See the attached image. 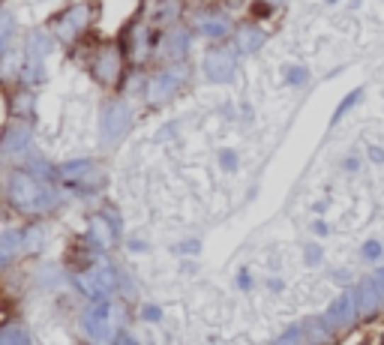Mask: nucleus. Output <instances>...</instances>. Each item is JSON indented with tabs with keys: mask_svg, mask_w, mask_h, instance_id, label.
<instances>
[{
	"mask_svg": "<svg viewBox=\"0 0 384 345\" xmlns=\"http://www.w3.org/2000/svg\"><path fill=\"white\" fill-rule=\"evenodd\" d=\"M51 51V40L43 30H33L28 45H24V63H21V79L28 84H40L45 79V57Z\"/></svg>",
	"mask_w": 384,
	"mask_h": 345,
	"instance_id": "4",
	"label": "nucleus"
},
{
	"mask_svg": "<svg viewBox=\"0 0 384 345\" xmlns=\"http://www.w3.org/2000/svg\"><path fill=\"white\" fill-rule=\"evenodd\" d=\"M363 259H369V261H375L378 259V255H381V244H378V240H366V244H363Z\"/></svg>",
	"mask_w": 384,
	"mask_h": 345,
	"instance_id": "25",
	"label": "nucleus"
},
{
	"mask_svg": "<svg viewBox=\"0 0 384 345\" xmlns=\"http://www.w3.org/2000/svg\"><path fill=\"white\" fill-rule=\"evenodd\" d=\"M312 228H315V234H327V225L324 222H315Z\"/></svg>",
	"mask_w": 384,
	"mask_h": 345,
	"instance_id": "31",
	"label": "nucleus"
},
{
	"mask_svg": "<svg viewBox=\"0 0 384 345\" xmlns=\"http://www.w3.org/2000/svg\"><path fill=\"white\" fill-rule=\"evenodd\" d=\"M12 33H16V16L9 9H0V55L6 51Z\"/></svg>",
	"mask_w": 384,
	"mask_h": 345,
	"instance_id": "21",
	"label": "nucleus"
},
{
	"mask_svg": "<svg viewBox=\"0 0 384 345\" xmlns=\"http://www.w3.org/2000/svg\"><path fill=\"white\" fill-rule=\"evenodd\" d=\"M43 228L40 225H33V228H28L24 232V252H30V249H40V244H43Z\"/></svg>",
	"mask_w": 384,
	"mask_h": 345,
	"instance_id": "22",
	"label": "nucleus"
},
{
	"mask_svg": "<svg viewBox=\"0 0 384 345\" xmlns=\"http://www.w3.org/2000/svg\"><path fill=\"white\" fill-rule=\"evenodd\" d=\"M378 300H381V285H378V279H366V283L357 288V306H361V312H375Z\"/></svg>",
	"mask_w": 384,
	"mask_h": 345,
	"instance_id": "14",
	"label": "nucleus"
},
{
	"mask_svg": "<svg viewBox=\"0 0 384 345\" xmlns=\"http://www.w3.org/2000/svg\"><path fill=\"white\" fill-rule=\"evenodd\" d=\"M186 48H189V30L183 28H174L169 36H165V57H183L186 55Z\"/></svg>",
	"mask_w": 384,
	"mask_h": 345,
	"instance_id": "17",
	"label": "nucleus"
},
{
	"mask_svg": "<svg viewBox=\"0 0 384 345\" xmlns=\"http://www.w3.org/2000/svg\"><path fill=\"white\" fill-rule=\"evenodd\" d=\"M286 81L294 84V87L306 84V81H310V72H306L303 67H286Z\"/></svg>",
	"mask_w": 384,
	"mask_h": 345,
	"instance_id": "23",
	"label": "nucleus"
},
{
	"mask_svg": "<svg viewBox=\"0 0 384 345\" xmlns=\"http://www.w3.org/2000/svg\"><path fill=\"white\" fill-rule=\"evenodd\" d=\"M60 174H63V181H67V183L81 186V189H96V186L106 183V174H102L99 162H94V159L63 162V165H60Z\"/></svg>",
	"mask_w": 384,
	"mask_h": 345,
	"instance_id": "7",
	"label": "nucleus"
},
{
	"mask_svg": "<svg viewBox=\"0 0 384 345\" xmlns=\"http://www.w3.org/2000/svg\"><path fill=\"white\" fill-rule=\"evenodd\" d=\"M363 99V87H354V91L349 94V96H345L342 102H339V106H337V111H334V118H330V126H337L342 118H345V114H349L354 106H357V102H361Z\"/></svg>",
	"mask_w": 384,
	"mask_h": 345,
	"instance_id": "20",
	"label": "nucleus"
},
{
	"mask_svg": "<svg viewBox=\"0 0 384 345\" xmlns=\"http://www.w3.org/2000/svg\"><path fill=\"white\" fill-rule=\"evenodd\" d=\"M6 189H9V201L16 204L18 210L33 213V210H45L55 204V189H51L48 183H43L36 174L24 171V169L9 174Z\"/></svg>",
	"mask_w": 384,
	"mask_h": 345,
	"instance_id": "1",
	"label": "nucleus"
},
{
	"mask_svg": "<svg viewBox=\"0 0 384 345\" xmlns=\"http://www.w3.org/2000/svg\"><path fill=\"white\" fill-rule=\"evenodd\" d=\"M130 123H132V114H130V106L123 99H111L106 108L99 114V135L106 145H114L130 132Z\"/></svg>",
	"mask_w": 384,
	"mask_h": 345,
	"instance_id": "5",
	"label": "nucleus"
},
{
	"mask_svg": "<svg viewBox=\"0 0 384 345\" xmlns=\"http://www.w3.org/2000/svg\"><path fill=\"white\" fill-rule=\"evenodd\" d=\"M300 336H303V330L300 327H291L288 334H283V339H279L276 345H300Z\"/></svg>",
	"mask_w": 384,
	"mask_h": 345,
	"instance_id": "26",
	"label": "nucleus"
},
{
	"mask_svg": "<svg viewBox=\"0 0 384 345\" xmlns=\"http://www.w3.org/2000/svg\"><path fill=\"white\" fill-rule=\"evenodd\" d=\"M91 240H94V244H99L102 249L111 247V240H114V228L106 222V216H94V220H91Z\"/></svg>",
	"mask_w": 384,
	"mask_h": 345,
	"instance_id": "18",
	"label": "nucleus"
},
{
	"mask_svg": "<svg viewBox=\"0 0 384 345\" xmlns=\"http://www.w3.org/2000/svg\"><path fill=\"white\" fill-rule=\"evenodd\" d=\"M30 138H33L30 123H24V120L12 123L9 130L4 132V138H0V153H4V157H12V153H24V150L30 147Z\"/></svg>",
	"mask_w": 384,
	"mask_h": 345,
	"instance_id": "11",
	"label": "nucleus"
},
{
	"mask_svg": "<svg viewBox=\"0 0 384 345\" xmlns=\"http://www.w3.org/2000/svg\"><path fill=\"white\" fill-rule=\"evenodd\" d=\"M183 79H186V67L162 69V72H157V75H153V79L147 81L145 94H147V99L153 102V106H159V102H165L169 96L177 94V87L183 84Z\"/></svg>",
	"mask_w": 384,
	"mask_h": 345,
	"instance_id": "8",
	"label": "nucleus"
},
{
	"mask_svg": "<svg viewBox=\"0 0 384 345\" xmlns=\"http://www.w3.org/2000/svg\"><path fill=\"white\" fill-rule=\"evenodd\" d=\"M147 318H150V322H157V318H159V310H157V306H147Z\"/></svg>",
	"mask_w": 384,
	"mask_h": 345,
	"instance_id": "30",
	"label": "nucleus"
},
{
	"mask_svg": "<svg viewBox=\"0 0 384 345\" xmlns=\"http://www.w3.org/2000/svg\"><path fill=\"white\" fill-rule=\"evenodd\" d=\"M235 69H237V51L235 48H225V45H216L204 55V75L216 84H225L235 79Z\"/></svg>",
	"mask_w": 384,
	"mask_h": 345,
	"instance_id": "6",
	"label": "nucleus"
},
{
	"mask_svg": "<svg viewBox=\"0 0 384 345\" xmlns=\"http://www.w3.org/2000/svg\"><path fill=\"white\" fill-rule=\"evenodd\" d=\"M114 345H138L132 336H120V339H114Z\"/></svg>",
	"mask_w": 384,
	"mask_h": 345,
	"instance_id": "29",
	"label": "nucleus"
},
{
	"mask_svg": "<svg viewBox=\"0 0 384 345\" xmlns=\"http://www.w3.org/2000/svg\"><path fill=\"white\" fill-rule=\"evenodd\" d=\"M375 279H378V285H381V295H384V267H381V271L375 273Z\"/></svg>",
	"mask_w": 384,
	"mask_h": 345,
	"instance_id": "33",
	"label": "nucleus"
},
{
	"mask_svg": "<svg viewBox=\"0 0 384 345\" xmlns=\"http://www.w3.org/2000/svg\"><path fill=\"white\" fill-rule=\"evenodd\" d=\"M267 4H283V0H267Z\"/></svg>",
	"mask_w": 384,
	"mask_h": 345,
	"instance_id": "34",
	"label": "nucleus"
},
{
	"mask_svg": "<svg viewBox=\"0 0 384 345\" xmlns=\"http://www.w3.org/2000/svg\"><path fill=\"white\" fill-rule=\"evenodd\" d=\"M369 159H373V162H384V147H369Z\"/></svg>",
	"mask_w": 384,
	"mask_h": 345,
	"instance_id": "28",
	"label": "nucleus"
},
{
	"mask_svg": "<svg viewBox=\"0 0 384 345\" xmlns=\"http://www.w3.org/2000/svg\"><path fill=\"white\" fill-rule=\"evenodd\" d=\"M220 162L225 171H235L237 169V153L235 150H220Z\"/></svg>",
	"mask_w": 384,
	"mask_h": 345,
	"instance_id": "24",
	"label": "nucleus"
},
{
	"mask_svg": "<svg viewBox=\"0 0 384 345\" xmlns=\"http://www.w3.org/2000/svg\"><path fill=\"white\" fill-rule=\"evenodd\" d=\"M345 169H349V171H357V159L351 157V159H345Z\"/></svg>",
	"mask_w": 384,
	"mask_h": 345,
	"instance_id": "32",
	"label": "nucleus"
},
{
	"mask_svg": "<svg viewBox=\"0 0 384 345\" xmlns=\"http://www.w3.org/2000/svg\"><path fill=\"white\" fill-rule=\"evenodd\" d=\"M0 345H30V336L21 324H4L0 327Z\"/></svg>",
	"mask_w": 384,
	"mask_h": 345,
	"instance_id": "19",
	"label": "nucleus"
},
{
	"mask_svg": "<svg viewBox=\"0 0 384 345\" xmlns=\"http://www.w3.org/2000/svg\"><path fill=\"white\" fill-rule=\"evenodd\" d=\"M198 30L204 36H210V40H222V36L232 30V21H228L225 16H204L198 21Z\"/></svg>",
	"mask_w": 384,
	"mask_h": 345,
	"instance_id": "16",
	"label": "nucleus"
},
{
	"mask_svg": "<svg viewBox=\"0 0 384 345\" xmlns=\"http://www.w3.org/2000/svg\"><path fill=\"white\" fill-rule=\"evenodd\" d=\"M75 283H79V288L87 298L106 300L114 291V285H118V273H114V267L106 259H96V264H91L84 273L75 276Z\"/></svg>",
	"mask_w": 384,
	"mask_h": 345,
	"instance_id": "3",
	"label": "nucleus"
},
{
	"mask_svg": "<svg viewBox=\"0 0 384 345\" xmlns=\"http://www.w3.org/2000/svg\"><path fill=\"white\" fill-rule=\"evenodd\" d=\"M354 4H361V0H354Z\"/></svg>",
	"mask_w": 384,
	"mask_h": 345,
	"instance_id": "36",
	"label": "nucleus"
},
{
	"mask_svg": "<svg viewBox=\"0 0 384 345\" xmlns=\"http://www.w3.org/2000/svg\"><path fill=\"white\" fill-rule=\"evenodd\" d=\"M267 40V33L261 28H255V24H243V28L237 30V51H243V55H252V51H259Z\"/></svg>",
	"mask_w": 384,
	"mask_h": 345,
	"instance_id": "13",
	"label": "nucleus"
},
{
	"mask_svg": "<svg viewBox=\"0 0 384 345\" xmlns=\"http://www.w3.org/2000/svg\"><path fill=\"white\" fill-rule=\"evenodd\" d=\"M120 69H123V55H120V48H102L99 55H96V63H94V75L99 81H106V84H114L120 79Z\"/></svg>",
	"mask_w": 384,
	"mask_h": 345,
	"instance_id": "10",
	"label": "nucleus"
},
{
	"mask_svg": "<svg viewBox=\"0 0 384 345\" xmlns=\"http://www.w3.org/2000/svg\"><path fill=\"white\" fill-rule=\"evenodd\" d=\"M87 18H91V9H87L84 4H75L72 9H67V12H63V16L57 18V40H60V43H72L75 36L84 30Z\"/></svg>",
	"mask_w": 384,
	"mask_h": 345,
	"instance_id": "9",
	"label": "nucleus"
},
{
	"mask_svg": "<svg viewBox=\"0 0 384 345\" xmlns=\"http://www.w3.org/2000/svg\"><path fill=\"white\" fill-rule=\"evenodd\" d=\"M357 291H342V295L330 303V310H327V324H334V327H345L351 322V318L357 315Z\"/></svg>",
	"mask_w": 384,
	"mask_h": 345,
	"instance_id": "12",
	"label": "nucleus"
},
{
	"mask_svg": "<svg viewBox=\"0 0 384 345\" xmlns=\"http://www.w3.org/2000/svg\"><path fill=\"white\" fill-rule=\"evenodd\" d=\"M306 261L318 264V261H322V249H318V247H306Z\"/></svg>",
	"mask_w": 384,
	"mask_h": 345,
	"instance_id": "27",
	"label": "nucleus"
},
{
	"mask_svg": "<svg viewBox=\"0 0 384 345\" xmlns=\"http://www.w3.org/2000/svg\"><path fill=\"white\" fill-rule=\"evenodd\" d=\"M81 327L94 345H114L120 330V310L114 303L96 300L94 310H87L81 318Z\"/></svg>",
	"mask_w": 384,
	"mask_h": 345,
	"instance_id": "2",
	"label": "nucleus"
},
{
	"mask_svg": "<svg viewBox=\"0 0 384 345\" xmlns=\"http://www.w3.org/2000/svg\"><path fill=\"white\" fill-rule=\"evenodd\" d=\"M327 4H339V0H327Z\"/></svg>",
	"mask_w": 384,
	"mask_h": 345,
	"instance_id": "35",
	"label": "nucleus"
},
{
	"mask_svg": "<svg viewBox=\"0 0 384 345\" xmlns=\"http://www.w3.org/2000/svg\"><path fill=\"white\" fill-rule=\"evenodd\" d=\"M18 252H24V232H4L0 234V267Z\"/></svg>",
	"mask_w": 384,
	"mask_h": 345,
	"instance_id": "15",
	"label": "nucleus"
}]
</instances>
